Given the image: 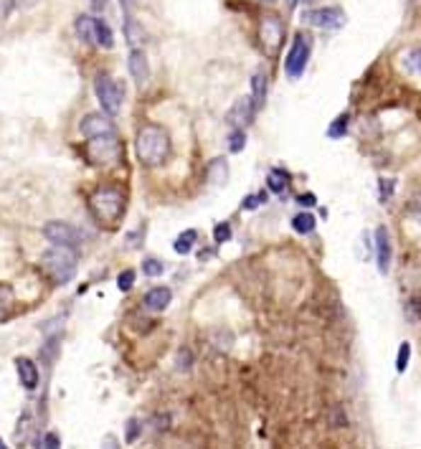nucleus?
<instances>
[{
  "label": "nucleus",
  "mask_w": 421,
  "mask_h": 449,
  "mask_svg": "<svg viewBox=\"0 0 421 449\" xmlns=\"http://www.w3.org/2000/svg\"><path fill=\"white\" fill-rule=\"evenodd\" d=\"M46 444H48V447H59V439H56V434H48Z\"/></svg>",
  "instance_id": "40"
},
{
  "label": "nucleus",
  "mask_w": 421,
  "mask_h": 449,
  "mask_svg": "<svg viewBox=\"0 0 421 449\" xmlns=\"http://www.w3.org/2000/svg\"><path fill=\"white\" fill-rule=\"evenodd\" d=\"M77 36L84 43H94V18L89 16H79L77 18Z\"/></svg>",
  "instance_id": "22"
},
{
  "label": "nucleus",
  "mask_w": 421,
  "mask_h": 449,
  "mask_svg": "<svg viewBox=\"0 0 421 449\" xmlns=\"http://www.w3.org/2000/svg\"><path fill=\"white\" fill-rule=\"evenodd\" d=\"M165 272V264L157 259H145L142 261V274H147V277H160V274Z\"/></svg>",
  "instance_id": "28"
},
{
  "label": "nucleus",
  "mask_w": 421,
  "mask_h": 449,
  "mask_svg": "<svg viewBox=\"0 0 421 449\" xmlns=\"http://www.w3.org/2000/svg\"><path fill=\"white\" fill-rule=\"evenodd\" d=\"M302 21L307 25H315V28H325V30H335L345 23V11L337 6H327V8H310V11L302 13Z\"/></svg>",
  "instance_id": "7"
},
{
  "label": "nucleus",
  "mask_w": 421,
  "mask_h": 449,
  "mask_svg": "<svg viewBox=\"0 0 421 449\" xmlns=\"http://www.w3.org/2000/svg\"><path fill=\"white\" fill-rule=\"evenodd\" d=\"M348 127H350V115L335 117L332 125L327 127V137H330V140H343L345 135H348Z\"/></svg>",
  "instance_id": "21"
},
{
  "label": "nucleus",
  "mask_w": 421,
  "mask_h": 449,
  "mask_svg": "<svg viewBox=\"0 0 421 449\" xmlns=\"http://www.w3.org/2000/svg\"><path fill=\"white\" fill-rule=\"evenodd\" d=\"M94 91L96 99L102 102V110L107 112L109 117H115L117 112L122 110V99H125V86L120 81H115L107 74H99L94 79Z\"/></svg>",
  "instance_id": "6"
},
{
  "label": "nucleus",
  "mask_w": 421,
  "mask_h": 449,
  "mask_svg": "<svg viewBox=\"0 0 421 449\" xmlns=\"http://www.w3.org/2000/svg\"><path fill=\"white\" fill-rule=\"evenodd\" d=\"M315 226H318V221H315L313 213H297L295 219H292V229L297 231V234H313Z\"/></svg>",
  "instance_id": "23"
},
{
  "label": "nucleus",
  "mask_w": 421,
  "mask_h": 449,
  "mask_svg": "<svg viewBox=\"0 0 421 449\" xmlns=\"http://www.w3.org/2000/svg\"><path fill=\"white\" fill-rule=\"evenodd\" d=\"M89 211L99 224L104 226H115L120 224L122 213H125V195L117 188H96L94 193L89 195Z\"/></svg>",
  "instance_id": "3"
},
{
  "label": "nucleus",
  "mask_w": 421,
  "mask_h": 449,
  "mask_svg": "<svg viewBox=\"0 0 421 449\" xmlns=\"http://www.w3.org/2000/svg\"><path fill=\"white\" fill-rule=\"evenodd\" d=\"M376 264H378L381 274H388V269H391V237H388L386 226L376 229Z\"/></svg>",
  "instance_id": "11"
},
{
  "label": "nucleus",
  "mask_w": 421,
  "mask_h": 449,
  "mask_svg": "<svg viewBox=\"0 0 421 449\" xmlns=\"http://www.w3.org/2000/svg\"><path fill=\"white\" fill-rule=\"evenodd\" d=\"M254 115H257V107H254V102H252V97H244V99H239V102L231 107V112H229V125L231 127H247L249 122L254 120Z\"/></svg>",
  "instance_id": "12"
},
{
  "label": "nucleus",
  "mask_w": 421,
  "mask_h": 449,
  "mask_svg": "<svg viewBox=\"0 0 421 449\" xmlns=\"http://www.w3.org/2000/svg\"><path fill=\"white\" fill-rule=\"evenodd\" d=\"M135 150H137V158L147 168H157L163 165L170 155V137L163 127H155V125H145L142 130L135 137Z\"/></svg>",
  "instance_id": "1"
},
{
  "label": "nucleus",
  "mask_w": 421,
  "mask_h": 449,
  "mask_svg": "<svg viewBox=\"0 0 421 449\" xmlns=\"http://www.w3.org/2000/svg\"><path fill=\"white\" fill-rule=\"evenodd\" d=\"M77 264H79L77 249H74V246H61V244H54V246L41 256L43 272L51 277L54 285H67V282H72L74 274H77Z\"/></svg>",
  "instance_id": "2"
},
{
  "label": "nucleus",
  "mask_w": 421,
  "mask_h": 449,
  "mask_svg": "<svg viewBox=\"0 0 421 449\" xmlns=\"http://www.w3.org/2000/svg\"><path fill=\"white\" fill-rule=\"evenodd\" d=\"M206 178H208L211 186H226V181H229V163L223 158L211 160L208 168H206Z\"/></svg>",
  "instance_id": "15"
},
{
  "label": "nucleus",
  "mask_w": 421,
  "mask_h": 449,
  "mask_svg": "<svg viewBox=\"0 0 421 449\" xmlns=\"http://www.w3.org/2000/svg\"><path fill=\"white\" fill-rule=\"evenodd\" d=\"M411 213H414L416 219L421 221V195H419V198L414 200V203H411Z\"/></svg>",
  "instance_id": "38"
},
{
  "label": "nucleus",
  "mask_w": 421,
  "mask_h": 449,
  "mask_svg": "<svg viewBox=\"0 0 421 449\" xmlns=\"http://www.w3.org/2000/svg\"><path fill=\"white\" fill-rule=\"evenodd\" d=\"M289 181H292V176H289L287 170H282V168H271L269 170V178H266L269 188L274 191V193H279V195L284 193V188L289 186Z\"/></svg>",
  "instance_id": "18"
},
{
  "label": "nucleus",
  "mask_w": 421,
  "mask_h": 449,
  "mask_svg": "<svg viewBox=\"0 0 421 449\" xmlns=\"http://www.w3.org/2000/svg\"><path fill=\"white\" fill-rule=\"evenodd\" d=\"M196 239H198V234H196L193 229L183 231L181 237L175 239V251H178V254H191V249H193V244H196Z\"/></svg>",
  "instance_id": "24"
},
{
  "label": "nucleus",
  "mask_w": 421,
  "mask_h": 449,
  "mask_svg": "<svg viewBox=\"0 0 421 449\" xmlns=\"http://www.w3.org/2000/svg\"><path fill=\"white\" fill-rule=\"evenodd\" d=\"M79 130H82L84 137H96V135L115 132V122H112V117H109L107 112H104V115L102 112H89L84 120L79 122Z\"/></svg>",
  "instance_id": "10"
},
{
  "label": "nucleus",
  "mask_w": 421,
  "mask_h": 449,
  "mask_svg": "<svg viewBox=\"0 0 421 449\" xmlns=\"http://www.w3.org/2000/svg\"><path fill=\"white\" fill-rule=\"evenodd\" d=\"M120 8L125 16H133L135 8H137V0H120Z\"/></svg>",
  "instance_id": "35"
},
{
  "label": "nucleus",
  "mask_w": 421,
  "mask_h": 449,
  "mask_svg": "<svg viewBox=\"0 0 421 449\" xmlns=\"http://www.w3.org/2000/svg\"><path fill=\"white\" fill-rule=\"evenodd\" d=\"M403 61H406V69H409L411 74H421V46L419 49H411Z\"/></svg>",
  "instance_id": "27"
},
{
  "label": "nucleus",
  "mask_w": 421,
  "mask_h": 449,
  "mask_svg": "<svg viewBox=\"0 0 421 449\" xmlns=\"http://www.w3.org/2000/svg\"><path fill=\"white\" fill-rule=\"evenodd\" d=\"M252 102L254 107H257V112L264 107V99H266V76L264 74H254V79H252Z\"/></svg>",
  "instance_id": "19"
},
{
  "label": "nucleus",
  "mask_w": 421,
  "mask_h": 449,
  "mask_svg": "<svg viewBox=\"0 0 421 449\" xmlns=\"http://www.w3.org/2000/svg\"><path fill=\"white\" fill-rule=\"evenodd\" d=\"M94 43L102 46V49H112L115 46V36H112V28H109L107 21L94 18Z\"/></svg>",
  "instance_id": "17"
},
{
  "label": "nucleus",
  "mask_w": 421,
  "mask_h": 449,
  "mask_svg": "<svg viewBox=\"0 0 421 449\" xmlns=\"http://www.w3.org/2000/svg\"><path fill=\"white\" fill-rule=\"evenodd\" d=\"M310 51H313V38L307 36V33H297L287 56H284V72H287V76L292 81H297L305 74L307 61H310Z\"/></svg>",
  "instance_id": "5"
},
{
  "label": "nucleus",
  "mask_w": 421,
  "mask_h": 449,
  "mask_svg": "<svg viewBox=\"0 0 421 449\" xmlns=\"http://www.w3.org/2000/svg\"><path fill=\"white\" fill-rule=\"evenodd\" d=\"M409 360H411V343L409 340H403L401 346H398V356H396V370L403 373V370L409 368Z\"/></svg>",
  "instance_id": "25"
},
{
  "label": "nucleus",
  "mask_w": 421,
  "mask_h": 449,
  "mask_svg": "<svg viewBox=\"0 0 421 449\" xmlns=\"http://www.w3.org/2000/svg\"><path fill=\"white\" fill-rule=\"evenodd\" d=\"M297 203H300L302 208H315L318 206V198H315V193H302L297 195Z\"/></svg>",
  "instance_id": "34"
},
{
  "label": "nucleus",
  "mask_w": 421,
  "mask_h": 449,
  "mask_svg": "<svg viewBox=\"0 0 421 449\" xmlns=\"http://www.w3.org/2000/svg\"><path fill=\"white\" fill-rule=\"evenodd\" d=\"M259 38H262V46H264L266 54H277L279 46L284 41V25L277 16H266L262 18V25H259Z\"/></svg>",
  "instance_id": "8"
},
{
  "label": "nucleus",
  "mask_w": 421,
  "mask_h": 449,
  "mask_svg": "<svg viewBox=\"0 0 421 449\" xmlns=\"http://www.w3.org/2000/svg\"><path fill=\"white\" fill-rule=\"evenodd\" d=\"M43 237L48 239L51 244H61V246H74L77 249L79 244H82V234L74 229L72 224L67 221H48L43 226Z\"/></svg>",
  "instance_id": "9"
},
{
  "label": "nucleus",
  "mask_w": 421,
  "mask_h": 449,
  "mask_svg": "<svg viewBox=\"0 0 421 449\" xmlns=\"http://www.w3.org/2000/svg\"><path fill=\"white\" fill-rule=\"evenodd\" d=\"M127 67H130V74H133V79L137 81L140 86H142L145 81H147V76H150V67H147V59H145V54L140 49L130 51Z\"/></svg>",
  "instance_id": "13"
},
{
  "label": "nucleus",
  "mask_w": 421,
  "mask_h": 449,
  "mask_svg": "<svg viewBox=\"0 0 421 449\" xmlns=\"http://www.w3.org/2000/svg\"><path fill=\"white\" fill-rule=\"evenodd\" d=\"M104 6H107V0H91V8H94V11H104Z\"/></svg>",
  "instance_id": "39"
},
{
  "label": "nucleus",
  "mask_w": 421,
  "mask_h": 449,
  "mask_svg": "<svg viewBox=\"0 0 421 449\" xmlns=\"http://www.w3.org/2000/svg\"><path fill=\"white\" fill-rule=\"evenodd\" d=\"M125 150H122V142L115 132L109 135H96V137H89V142L84 145V158L89 165H115L122 160Z\"/></svg>",
  "instance_id": "4"
},
{
  "label": "nucleus",
  "mask_w": 421,
  "mask_h": 449,
  "mask_svg": "<svg viewBox=\"0 0 421 449\" xmlns=\"http://www.w3.org/2000/svg\"><path fill=\"white\" fill-rule=\"evenodd\" d=\"M393 188H396V181H386V178H381V200L391 198Z\"/></svg>",
  "instance_id": "32"
},
{
  "label": "nucleus",
  "mask_w": 421,
  "mask_h": 449,
  "mask_svg": "<svg viewBox=\"0 0 421 449\" xmlns=\"http://www.w3.org/2000/svg\"><path fill=\"white\" fill-rule=\"evenodd\" d=\"M305 3H313V0H305Z\"/></svg>",
  "instance_id": "43"
},
{
  "label": "nucleus",
  "mask_w": 421,
  "mask_h": 449,
  "mask_svg": "<svg viewBox=\"0 0 421 449\" xmlns=\"http://www.w3.org/2000/svg\"><path fill=\"white\" fill-rule=\"evenodd\" d=\"M406 309H409V317H411V320H419V322H421V300H419V297L411 300V302L406 305Z\"/></svg>",
  "instance_id": "33"
},
{
  "label": "nucleus",
  "mask_w": 421,
  "mask_h": 449,
  "mask_svg": "<svg viewBox=\"0 0 421 449\" xmlns=\"http://www.w3.org/2000/svg\"><path fill=\"white\" fill-rule=\"evenodd\" d=\"M125 38L130 46H140V43L145 41V30L142 25L137 23V21L133 18V16H127L125 18Z\"/></svg>",
  "instance_id": "20"
},
{
  "label": "nucleus",
  "mask_w": 421,
  "mask_h": 449,
  "mask_svg": "<svg viewBox=\"0 0 421 449\" xmlns=\"http://www.w3.org/2000/svg\"><path fill=\"white\" fill-rule=\"evenodd\" d=\"M3 447H6V442H3V439H0V449H3Z\"/></svg>",
  "instance_id": "42"
},
{
  "label": "nucleus",
  "mask_w": 421,
  "mask_h": 449,
  "mask_svg": "<svg viewBox=\"0 0 421 449\" xmlns=\"http://www.w3.org/2000/svg\"><path fill=\"white\" fill-rule=\"evenodd\" d=\"M137 439V421L130 419V424H127V442H135Z\"/></svg>",
  "instance_id": "37"
},
{
  "label": "nucleus",
  "mask_w": 421,
  "mask_h": 449,
  "mask_svg": "<svg viewBox=\"0 0 421 449\" xmlns=\"http://www.w3.org/2000/svg\"><path fill=\"white\" fill-rule=\"evenodd\" d=\"M262 203H266V193L247 195V198H244V208H247V211H254V208L262 206Z\"/></svg>",
  "instance_id": "31"
},
{
  "label": "nucleus",
  "mask_w": 421,
  "mask_h": 449,
  "mask_svg": "<svg viewBox=\"0 0 421 449\" xmlns=\"http://www.w3.org/2000/svg\"><path fill=\"white\" fill-rule=\"evenodd\" d=\"M16 370H18L21 386L28 391H33L38 386V368L30 358H18L16 360Z\"/></svg>",
  "instance_id": "14"
},
{
  "label": "nucleus",
  "mask_w": 421,
  "mask_h": 449,
  "mask_svg": "<svg viewBox=\"0 0 421 449\" xmlns=\"http://www.w3.org/2000/svg\"><path fill=\"white\" fill-rule=\"evenodd\" d=\"M247 147V132L241 127H236L234 132H231V137H229V150L231 152H241Z\"/></svg>",
  "instance_id": "26"
},
{
  "label": "nucleus",
  "mask_w": 421,
  "mask_h": 449,
  "mask_svg": "<svg viewBox=\"0 0 421 449\" xmlns=\"http://www.w3.org/2000/svg\"><path fill=\"white\" fill-rule=\"evenodd\" d=\"M170 300H173V292H170L168 287H155V290H150L145 295L147 309H165L170 305Z\"/></svg>",
  "instance_id": "16"
},
{
  "label": "nucleus",
  "mask_w": 421,
  "mask_h": 449,
  "mask_svg": "<svg viewBox=\"0 0 421 449\" xmlns=\"http://www.w3.org/2000/svg\"><path fill=\"white\" fill-rule=\"evenodd\" d=\"M133 285H135V272L133 269H125V272L117 277V287H120L122 292H127V290H133Z\"/></svg>",
  "instance_id": "29"
},
{
  "label": "nucleus",
  "mask_w": 421,
  "mask_h": 449,
  "mask_svg": "<svg viewBox=\"0 0 421 449\" xmlns=\"http://www.w3.org/2000/svg\"><path fill=\"white\" fill-rule=\"evenodd\" d=\"M13 11V0H0V21H6Z\"/></svg>",
  "instance_id": "36"
},
{
  "label": "nucleus",
  "mask_w": 421,
  "mask_h": 449,
  "mask_svg": "<svg viewBox=\"0 0 421 449\" xmlns=\"http://www.w3.org/2000/svg\"><path fill=\"white\" fill-rule=\"evenodd\" d=\"M213 239H216V244H226L231 239V226L223 221V224H218L216 229H213Z\"/></svg>",
  "instance_id": "30"
},
{
  "label": "nucleus",
  "mask_w": 421,
  "mask_h": 449,
  "mask_svg": "<svg viewBox=\"0 0 421 449\" xmlns=\"http://www.w3.org/2000/svg\"><path fill=\"white\" fill-rule=\"evenodd\" d=\"M297 3H300V0H287V6H289V8H295Z\"/></svg>",
  "instance_id": "41"
}]
</instances>
